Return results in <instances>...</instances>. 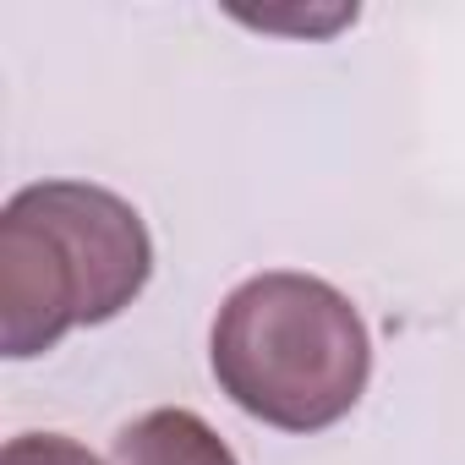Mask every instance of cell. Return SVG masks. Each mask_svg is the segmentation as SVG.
I'll use <instances>...</instances> for the list:
<instances>
[{"label": "cell", "mask_w": 465, "mask_h": 465, "mask_svg": "<svg viewBox=\"0 0 465 465\" xmlns=\"http://www.w3.org/2000/svg\"><path fill=\"white\" fill-rule=\"evenodd\" d=\"M208 367L230 405L280 432H323L356 411L372 378V334L345 291L269 269L219 302Z\"/></svg>", "instance_id": "7a4b0ae2"}, {"label": "cell", "mask_w": 465, "mask_h": 465, "mask_svg": "<svg viewBox=\"0 0 465 465\" xmlns=\"http://www.w3.org/2000/svg\"><path fill=\"white\" fill-rule=\"evenodd\" d=\"M0 465H104L88 443L66 438V432H23L6 443Z\"/></svg>", "instance_id": "277c9868"}, {"label": "cell", "mask_w": 465, "mask_h": 465, "mask_svg": "<svg viewBox=\"0 0 465 465\" xmlns=\"http://www.w3.org/2000/svg\"><path fill=\"white\" fill-rule=\"evenodd\" d=\"M115 465H242L197 411L159 405L115 432Z\"/></svg>", "instance_id": "3957f363"}, {"label": "cell", "mask_w": 465, "mask_h": 465, "mask_svg": "<svg viewBox=\"0 0 465 465\" xmlns=\"http://www.w3.org/2000/svg\"><path fill=\"white\" fill-rule=\"evenodd\" d=\"M153 274L143 213L94 181H34L0 213V351H55L121 318Z\"/></svg>", "instance_id": "6da1fadb"}]
</instances>
